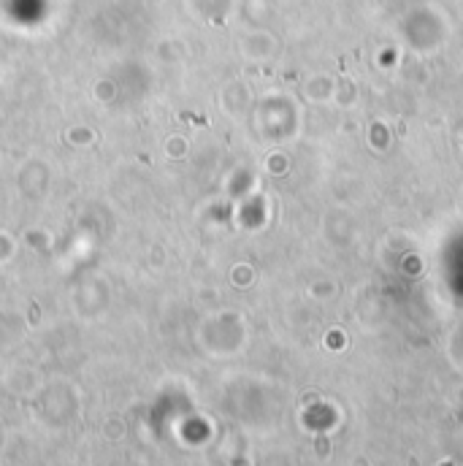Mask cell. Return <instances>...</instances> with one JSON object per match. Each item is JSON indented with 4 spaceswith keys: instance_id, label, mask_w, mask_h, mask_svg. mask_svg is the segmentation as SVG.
Returning a JSON list of instances; mask_svg holds the SVG:
<instances>
[{
    "instance_id": "1",
    "label": "cell",
    "mask_w": 463,
    "mask_h": 466,
    "mask_svg": "<svg viewBox=\"0 0 463 466\" xmlns=\"http://www.w3.org/2000/svg\"><path fill=\"white\" fill-rule=\"evenodd\" d=\"M447 466H450V464H447Z\"/></svg>"
}]
</instances>
